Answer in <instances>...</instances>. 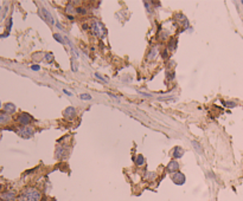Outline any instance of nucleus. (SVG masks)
I'll return each mask as SVG.
<instances>
[{"label": "nucleus", "instance_id": "1", "mask_svg": "<svg viewBox=\"0 0 243 201\" xmlns=\"http://www.w3.org/2000/svg\"><path fill=\"white\" fill-rule=\"evenodd\" d=\"M40 199H42V194L36 188H27L23 193L24 201H40Z\"/></svg>", "mask_w": 243, "mask_h": 201}, {"label": "nucleus", "instance_id": "2", "mask_svg": "<svg viewBox=\"0 0 243 201\" xmlns=\"http://www.w3.org/2000/svg\"><path fill=\"white\" fill-rule=\"evenodd\" d=\"M92 29H93V32H94L97 37L103 38V37L106 36V31H105V27H103L102 23H100V22H94L93 25H92Z\"/></svg>", "mask_w": 243, "mask_h": 201}, {"label": "nucleus", "instance_id": "3", "mask_svg": "<svg viewBox=\"0 0 243 201\" xmlns=\"http://www.w3.org/2000/svg\"><path fill=\"white\" fill-rule=\"evenodd\" d=\"M18 135L22 136L23 139H30L33 135V129L31 127H24V128H19L17 130Z\"/></svg>", "mask_w": 243, "mask_h": 201}, {"label": "nucleus", "instance_id": "4", "mask_svg": "<svg viewBox=\"0 0 243 201\" xmlns=\"http://www.w3.org/2000/svg\"><path fill=\"white\" fill-rule=\"evenodd\" d=\"M172 181H173L176 184L182 186V184L185 183V175L182 174V173H179V172H177V173H174V174L172 175Z\"/></svg>", "mask_w": 243, "mask_h": 201}, {"label": "nucleus", "instance_id": "5", "mask_svg": "<svg viewBox=\"0 0 243 201\" xmlns=\"http://www.w3.org/2000/svg\"><path fill=\"white\" fill-rule=\"evenodd\" d=\"M18 122L20 123V124H23V126H27L30 122H31V116L30 115H27V114H22V115H19L18 116Z\"/></svg>", "mask_w": 243, "mask_h": 201}, {"label": "nucleus", "instance_id": "6", "mask_svg": "<svg viewBox=\"0 0 243 201\" xmlns=\"http://www.w3.org/2000/svg\"><path fill=\"white\" fill-rule=\"evenodd\" d=\"M63 115L65 116V118H68V120H72V118L76 116L75 108H72V107H68V108L63 111Z\"/></svg>", "mask_w": 243, "mask_h": 201}, {"label": "nucleus", "instance_id": "7", "mask_svg": "<svg viewBox=\"0 0 243 201\" xmlns=\"http://www.w3.org/2000/svg\"><path fill=\"white\" fill-rule=\"evenodd\" d=\"M40 12H42V14H43V18H44L49 24L53 25V18H52V16L50 14V12H49L46 9H42Z\"/></svg>", "mask_w": 243, "mask_h": 201}, {"label": "nucleus", "instance_id": "8", "mask_svg": "<svg viewBox=\"0 0 243 201\" xmlns=\"http://www.w3.org/2000/svg\"><path fill=\"white\" fill-rule=\"evenodd\" d=\"M179 169V163L177 161H171L169 164H167V170L170 173H177V170Z\"/></svg>", "mask_w": 243, "mask_h": 201}, {"label": "nucleus", "instance_id": "9", "mask_svg": "<svg viewBox=\"0 0 243 201\" xmlns=\"http://www.w3.org/2000/svg\"><path fill=\"white\" fill-rule=\"evenodd\" d=\"M184 155V149L182 147H176L174 148V151H173V157L174 159H179Z\"/></svg>", "mask_w": 243, "mask_h": 201}, {"label": "nucleus", "instance_id": "10", "mask_svg": "<svg viewBox=\"0 0 243 201\" xmlns=\"http://www.w3.org/2000/svg\"><path fill=\"white\" fill-rule=\"evenodd\" d=\"M3 199L5 201H13L16 199V194L13 192H7V193H4L3 194Z\"/></svg>", "mask_w": 243, "mask_h": 201}, {"label": "nucleus", "instance_id": "11", "mask_svg": "<svg viewBox=\"0 0 243 201\" xmlns=\"http://www.w3.org/2000/svg\"><path fill=\"white\" fill-rule=\"evenodd\" d=\"M4 108H5V111H6V113H9V114H12V113H14V111H16V106H14V104H12V103H6Z\"/></svg>", "mask_w": 243, "mask_h": 201}, {"label": "nucleus", "instance_id": "12", "mask_svg": "<svg viewBox=\"0 0 243 201\" xmlns=\"http://www.w3.org/2000/svg\"><path fill=\"white\" fill-rule=\"evenodd\" d=\"M10 116L7 114H0V124H6L7 122H10Z\"/></svg>", "mask_w": 243, "mask_h": 201}, {"label": "nucleus", "instance_id": "13", "mask_svg": "<svg viewBox=\"0 0 243 201\" xmlns=\"http://www.w3.org/2000/svg\"><path fill=\"white\" fill-rule=\"evenodd\" d=\"M156 56H158V49L154 47V49L151 50V52H149V55H148V59H154Z\"/></svg>", "mask_w": 243, "mask_h": 201}, {"label": "nucleus", "instance_id": "14", "mask_svg": "<svg viewBox=\"0 0 243 201\" xmlns=\"http://www.w3.org/2000/svg\"><path fill=\"white\" fill-rule=\"evenodd\" d=\"M192 146L195 147V149L199 153V154H202L203 153V149H202V147H200V144L197 142V141H192Z\"/></svg>", "mask_w": 243, "mask_h": 201}, {"label": "nucleus", "instance_id": "15", "mask_svg": "<svg viewBox=\"0 0 243 201\" xmlns=\"http://www.w3.org/2000/svg\"><path fill=\"white\" fill-rule=\"evenodd\" d=\"M143 162H145V159H143V156H142V155H139V156L136 157V160H135V163H136L138 166H142V164H143Z\"/></svg>", "mask_w": 243, "mask_h": 201}, {"label": "nucleus", "instance_id": "16", "mask_svg": "<svg viewBox=\"0 0 243 201\" xmlns=\"http://www.w3.org/2000/svg\"><path fill=\"white\" fill-rule=\"evenodd\" d=\"M79 98H81V99H86V100H90V99H92V96L88 95V93H82V95H79Z\"/></svg>", "mask_w": 243, "mask_h": 201}, {"label": "nucleus", "instance_id": "17", "mask_svg": "<svg viewBox=\"0 0 243 201\" xmlns=\"http://www.w3.org/2000/svg\"><path fill=\"white\" fill-rule=\"evenodd\" d=\"M45 59H46L48 63H52V62H53V55H52V53H46Z\"/></svg>", "mask_w": 243, "mask_h": 201}, {"label": "nucleus", "instance_id": "18", "mask_svg": "<svg viewBox=\"0 0 243 201\" xmlns=\"http://www.w3.org/2000/svg\"><path fill=\"white\" fill-rule=\"evenodd\" d=\"M53 38H55V39H56V40H57L58 43H61V44L63 43V39H62V37H61V36H59L58 33H55V34H53Z\"/></svg>", "mask_w": 243, "mask_h": 201}, {"label": "nucleus", "instance_id": "19", "mask_svg": "<svg viewBox=\"0 0 243 201\" xmlns=\"http://www.w3.org/2000/svg\"><path fill=\"white\" fill-rule=\"evenodd\" d=\"M223 104L225 107H235L236 106V103H234V102H223Z\"/></svg>", "mask_w": 243, "mask_h": 201}, {"label": "nucleus", "instance_id": "20", "mask_svg": "<svg viewBox=\"0 0 243 201\" xmlns=\"http://www.w3.org/2000/svg\"><path fill=\"white\" fill-rule=\"evenodd\" d=\"M95 76H96V77H97L99 79H101V80H103V82H106V80H107V79H106V78H105L103 76H101L100 73H95Z\"/></svg>", "mask_w": 243, "mask_h": 201}, {"label": "nucleus", "instance_id": "21", "mask_svg": "<svg viewBox=\"0 0 243 201\" xmlns=\"http://www.w3.org/2000/svg\"><path fill=\"white\" fill-rule=\"evenodd\" d=\"M31 69H32V70H35V71H38L40 67H39V65H32V66H31Z\"/></svg>", "mask_w": 243, "mask_h": 201}, {"label": "nucleus", "instance_id": "22", "mask_svg": "<svg viewBox=\"0 0 243 201\" xmlns=\"http://www.w3.org/2000/svg\"><path fill=\"white\" fill-rule=\"evenodd\" d=\"M78 13H86V10H83V9H77L76 10Z\"/></svg>", "mask_w": 243, "mask_h": 201}, {"label": "nucleus", "instance_id": "23", "mask_svg": "<svg viewBox=\"0 0 243 201\" xmlns=\"http://www.w3.org/2000/svg\"><path fill=\"white\" fill-rule=\"evenodd\" d=\"M63 92H64V93H65V95H68V96H71V95H72V93H71V92H70V91H68V90H65V89H64V90H63Z\"/></svg>", "mask_w": 243, "mask_h": 201}, {"label": "nucleus", "instance_id": "24", "mask_svg": "<svg viewBox=\"0 0 243 201\" xmlns=\"http://www.w3.org/2000/svg\"><path fill=\"white\" fill-rule=\"evenodd\" d=\"M140 93H141L142 96H146V97H152V95H151V93H145V92H141V91H140Z\"/></svg>", "mask_w": 243, "mask_h": 201}, {"label": "nucleus", "instance_id": "25", "mask_svg": "<svg viewBox=\"0 0 243 201\" xmlns=\"http://www.w3.org/2000/svg\"><path fill=\"white\" fill-rule=\"evenodd\" d=\"M66 11H68V12H71V11H72V7L69 5V6H68V9H66Z\"/></svg>", "mask_w": 243, "mask_h": 201}, {"label": "nucleus", "instance_id": "26", "mask_svg": "<svg viewBox=\"0 0 243 201\" xmlns=\"http://www.w3.org/2000/svg\"><path fill=\"white\" fill-rule=\"evenodd\" d=\"M0 107H1V103H0Z\"/></svg>", "mask_w": 243, "mask_h": 201}]
</instances>
